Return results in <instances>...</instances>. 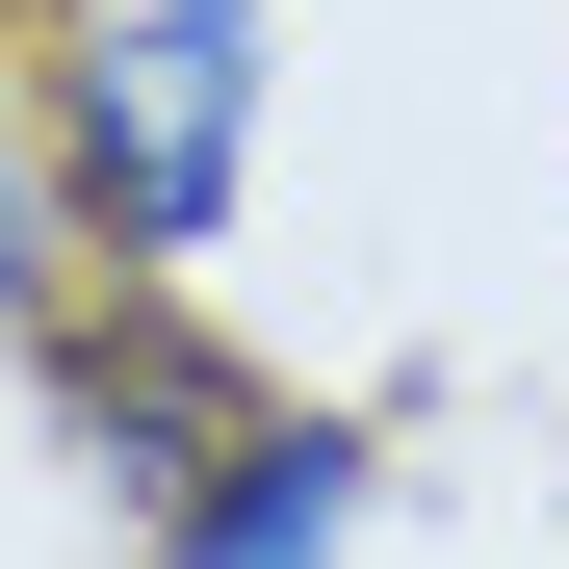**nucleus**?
Returning a JSON list of instances; mask_svg holds the SVG:
<instances>
[{
	"label": "nucleus",
	"mask_w": 569,
	"mask_h": 569,
	"mask_svg": "<svg viewBox=\"0 0 569 569\" xmlns=\"http://www.w3.org/2000/svg\"><path fill=\"white\" fill-rule=\"evenodd\" d=\"M259 156V0H52V181L130 259H208Z\"/></svg>",
	"instance_id": "nucleus-1"
},
{
	"label": "nucleus",
	"mask_w": 569,
	"mask_h": 569,
	"mask_svg": "<svg viewBox=\"0 0 569 569\" xmlns=\"http://www.w3.org/2000/svg\"><path fill=\"white\" fill-rule=\"evenodd\" d=\"M362 543V440L337 415H233L208 492H181V569H337Z\"/></svg>",
	"instance_id": "nucleus-2"
},
{
	"label": "nucleus",
	"mask_w": 569,
	"mask_h": 569,
	"mask_svg": "<svg viewBox=\"0 0 569 569\" xmlns=\"http://www.w3.org/2000/svg\"><path fill=\"white\" fill-rule=\"evenodd\" d=\"M52 415H78V440L130 466V518H181V492H208V440H233L181 337H52Z\"/></svg>",
	"instance_id": "nucleus-3"
},
{
	"label": "nucleus",
	"mask_w": 569,
	"mask_h": 569,
	"mask_svg": "<svg viewBox=\"0 0 569 569\" xmlns=\"http://www.w3.org/2000/svg\"><path fill=\"white\" fill-rule=\"evenodd\" d=\"M0 311H52V130H27V78H0Z\"/></svg>",
	"instance_id": "nucleus-4"
}]
</instances>
